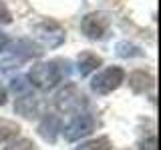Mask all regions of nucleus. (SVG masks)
Masks as SVG:
<instances>
[{"mask_svg": "<svg viewBox=\"0 0 161 150\" xmlns=\"http://www.w3.org/2000/svg\"><path fill=\"white\" fill-rule=\"evenodd\" d=\"M36 34L44 44H48V46H58L64 40L63 28L57 26L54 22H42L40 26H36Z\"/></svg>", "mask_w": 161, "mask_h": 150, "instance_id": "obj_7", "label": "nucleus"}, {"mask_svg": "<svg viewBox=\"0 0 161 150\" xmlns=\"http://www.w3.org/2000/svg\"><path fill=\"white\" fill-rule=\"evenodd\" d=\"M58 130H60V120L57 116H44V120L40 122V126H38L40 136H42L44 140H48V142H54Z\"/></svg>", "mask_w": 161, "mask_h": 150, "instance_id": "obj_8", "label": "nucleus"}, {"mask_svg": "<svg viewBox=\"0 0 161 150\" xmlns=\"http://www.w3.org/2000/svg\"><path fill=\"white\" fill-rule=\"evenodd\" d=\"M123 80H125L123 68L111 66L107 70H103V72H99L97 76L91 80V88L97 94H109V92H113V90H117Z\"/></svg>", "mask_w": 161, "mask_h": 150, "instance_id": "obj_4", "label": "nucleus"}, {"mask_svg": "<svg viewBox=\"0 0 161 150\" xmlns=\"http://www.w3.org/2000/svg\"><path fill=\"white\" fill-rule=\"evenodd\" d=\"M10 88H12V92L16 94L18 98H22V96H28L30 92H32V86H30V82L24 76H18V78H14L12 82H10Z\"/></svg>", "mask_w": 161, "mask_h": 150, "instance_id": "obj_12", "label": "nucleus"}, {"mask_svg": "<svg viewBox=\"0 0 161 150\" xmlns=\"http://www.w3.org/2000/svg\"><path fill=\"white\" fill-rule=\"evenodd\" d=\"M34 144L30 142L28 138H18V140H14V142H10L8 146H4L2 150H32Z\"/></svg>", "mask_w": 161, "mask_h": 150, "instance_id": "obj_14", "label": "nucleus"}, {"mask_svg": "<svg viewBox=\"0 0 161 150\" xmlns=\"http://www.w3.org/2000/svg\"><path fill=\"white\" fill-rule=\"evenodd\" d=\"M6 46H8V36L4 32H0V52H2Z\"/></svg>", "mask_w": 161, "mask_h": 150, "instance_id": "obj_17", "label": "nucleus"}, {"mask_svg": "<svg viewBox=\"0 0 161 150\" xmlns=\"http://www.w3.org/2000/svg\"><path fill=\"white\" fill-rule=\"evenodd\" d=\"M87 104V98L80 92V88L77 84H67L63 90H58L57 96H54V106L60 112H75L79 114L80 108Z\"/></svg>", "mask_w": 161, "mask_h": 150, "instance_id": "obj_3", "label": "nucleus"}, {"mask_svg": "<svg viewBox=\"0 0 161 150\" xmlns=\"http://www.w3.org/2000/svg\"><path fill=\"white\" fill-rule=\"evenodd\" d=\"M99 66H101V58L97 54L83 52L79 56V72H80V76H87V74H91L93 70H97Z\"/></svg>", "mask_w": 161, "mask_h": 150, "instance_id": "obj_9", "label": "nucleus"}, {"mask_svg": "<svg viewBox=\"0 0 161 150\" xmlns=\"http://www.w3.org/2000/svg\"><path fill=\"white\" fill-rule=\"evenodd\" d=\"M0 20H2V22H10V14H8V10L4 8L2 0H0Z\"/></svg>", "mask_w": 161, "mask_h": 150, "instance_id": "obj_16", "label": "nucleus"}, {"mask_svg": "<svg viewBox=\"0 0 161 150\" xmlns=\"http://www.w3.org/2000/svg\"><path fill=\"white\" fill-rule=\"evenodd\" d=\"M2 104H6V90L0 86V106H2Z\"/></svg>", "mask_w": 161, "mask_h": 150, "instance_id": "obj_18", "label": "nucleus"}, {"mask_svg": "<svg viewBox=\"0 0 161 150\" xmlns=\"http://www.w3.org/2000/svg\"><path fill=\"white\" fill-rule=\"evenodd\" d=\"M18 130H20L18 124L8 122V120H2V122H0V144H4V142H8V140L16 138Z\"/></svg>", "mask_w": 161, "mask_h": 150, "instance_id": "obj_10", "label": "nucleus"}, {"mask_svg": "<svg viewBox=\"0 0 161 150\" xmlns=\"http://www.w3.org/2000/svg\"><path fill=\"white\" fill-rule=\"evenodd\" d=\"M69 66L70 64L67 60H50V62H38L30 68L28 78L30 86H36L38 90L47 92V90L54 88L57 84L69 74Z\"/></svg>", "mask_w": 161, "mask_h": 150, "instance_id": "obj_1", "label": "nucleus"}, {"mask_svg": "<svg viewBox=\"0 0 161 150\" xmlns=\"http://www.w3.org/2000/svg\"><path fill=\"white\" fill-rule=\"evenodd\" d=\"M2 56H0V66L2 68H14L18 64L26 62L32 56H38L40 50L34 46L28 40H16L14 44H10L8 50H2Z\"/></svg>", "mask_w": 161, "mask_h": 150, "instance_id": "obj_2", "label": "nucleus"}, {"mask_svg": "<svg viewBox=\"0 0 161 150\" xmlns=\"http://www.w3.org/2000/svg\"><path fill=\"white\" fill-rule=\"evenodd\" d=\"M107 28H109V16L105 12H91L83 18V22H80V30L93 40L103 38L105 32H107Z\"/></svg>", "mask_w": 161, "mask_h": 150, "instance_id": "obj_6", "label": "nucleus"}, {"mask_svg": "<svg viewBox=\"0 0 161 150\" xmlns=\"http://www.w3.org/2000/svg\"><path fill=\"white\" fill-rule=\"evenodd\" d=\"M77 150H111V140L107 136H101V138H93L83 142Z\"/></svg>", "mask_w": 161, "mask_h": 150, "instance_id": "obj_13", "label": "nucleus"}, {"mask_svg": "<svg viewBox=\"0 0 161 150\" xmlns=\"http://www.w3.org/2000/svg\"><path fill=\"white\" fill-rule=\"evenodd\" d=\"M93 128H95V118L91 116L89 112H79L77 116L64 126L63 132H64V138H67L69 142H75V140H80V138L87 136V134H91Z\"/></svg>", "mask_w": 161, "mask_h": 150, "instance_id": "obj_5", "label": "nucleus"}, {"mask_svg": "<svg viewBox=\"0 0 161 150\" xmlns=\"http://www.w3.org/2000/svg\"><path fill=\"white\" fill-rule=\"evenodd\" d=\"M151 82H153V78H151L149 74H145V72H135V74H131V86H133L135 92H143L145 88L151 86Z\"/></svg>", "mask_w": 161, "mask_h": 150, "instance_id": "obj_11", "label": "nucleus"}, {"mask_svg": "<svg viewBox=\"0 0 161 150\" xmlns=\"http://www.w3.org/2000/svg\"><path fill=\"white\" fill-rule=\"evenodd\" d=\"M141 150H157V138L149 136L143 144H141Z\"/></svg>", "mask_w": 161, "mask_h": 150, "instance_id": "obj_15", "label": "nucleus"}]
</instances>
